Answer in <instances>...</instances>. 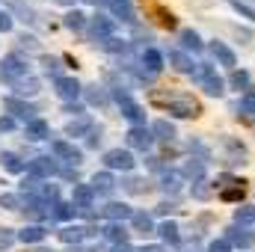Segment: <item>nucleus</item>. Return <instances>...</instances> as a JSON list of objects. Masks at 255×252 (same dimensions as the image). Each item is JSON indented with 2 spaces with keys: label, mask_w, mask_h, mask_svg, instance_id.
Wrapping results in <instances>:
<instances>
[{
  "label": "nucleus",
  "mask_w": 255,
  "mask_h": 252,
  "mask_svg": "<svg viewBox=\"0 0 255 252\" xmlns=\"http://www.w3.org/2000/svg\"><path fill=\"white\" fill-rule=\"evenodd\" d=\"M151 101L160 104V107H166V113H172L175 119H196V116L202 113V104H199L193 95H169V98L151 95Z\"/></svg>",
  "instance_id": "obj_1"
},
{
  "label": "nucleus",
  "mask_w": 255,
  "mask_h": 252,
  "mask_svg": "<svg viewBox=\"0 0 255 252\" xmlns=\"http://www.w3.org/2000/svg\"><path fill=\"white\" fill-rule=\"evenodd\" d=\"M110 95H113V101L122 107V116L130 122V127H145V110L130 98V92H128L125 86H113Z\"/></svg>",
  "instance_id": "obj_2"
},
{
  "label": "nucleus",
  "mask_w": 255,
  "mask_h": 252,
  "mask_svg": "<svg viewBox=\"0 0 255 252\" xmlns=\"http://www.w3.org/2000/svg\"><path fill=\"white\" fill-rule=\"evenodd\" d=\"M193 80H196L208 95H214V98H220V95L226 92V89H223V86H226V83H223V77L217 74V68H214L211 63H199L196 74H193Z\"/></svg>",
  "instance_id": "obj_3"
},
{
  "label": "nucleus",
  "mask_w": 255,
  "mask_h": 252,
  "mask_svg": "<svg viewBox=\"0 0 255 252\" xmlns=\"http://www.w3.org/2000/svg\"><path fill=\"white\" fill-rule=\"evenodd\" d=\"M104 166L113 172V169H122V172H130L133 166H136V160H133V154L128 151V148H110V151H104Z\"/></svg>",
  "instance_id": "obj_4"
},
{
  "label": "nucleus",
  "mask_w": 255,
  "mask_h": 252,
  "mask_svg": "<svg viewBox=\"0 0 255 252\" xmlns=\"http://www.w3.org/2000/svg\"><path fill=\"white\" fill-rule=\"evenodd\" d=\"M30 71H27V63L21 60V57H15V54H9V57H3L0 60V80H21V77H27Z\"/></svg>",
  "instance_id": "obj_5"
},
{
  "label": "nucleus",
  "mask_w": 255,
  "mask_h": 252,
  "mask_svg": "<svg viewBox=\"0 0 255 252\" xmlns=\"http://www.w3.org/2000/svg\"><path fill=\"white\" fill-rule=\"evenodd\" d=\"M57 172H60V166H57L54 157H33V160H27V175L36 178V181L51 178V175H57Z\"/></svg>",
  "instance_id": "obj_6"
},
{
  "label": "nucleus",
  "mask_w": 255,
  "mask_h": 252,
  "mask_svg": "<svg viewBox=\"0 0 255 252\" xmlns=\"http://www.w3.org/2000/svg\"><path fill=\"white\" fill-rule=\"evenodd\" d=\"M89 33L95 42H104L116 33V21L110 15H95V18H89Z\"/></svg>",
  "instance_id": "obj_7"
},
{
  "label": "nucleus",
  "mask_w": 255,
  "mask_h": 252,
  "mask_svg": "<svg viewBox=\"0 0 255 252\" xmlns=\"http://www.w3.org/2000/svg\"><path fill=\"white\" fill-rule=\"evenodd\" d=\"M51 151L60 157V160H65L68 166H77L80 160H83V154H80V148L74 145V142H68V139H54L51 142Z\"/></svg>",
  "instance_id": "obj_8"
},
{
  "label": "nucleus",
  "mask_w": 255,
  "mask_h": 252,
  "mask_svg": "<svg viewBox=\"0 0 255 252\" xmlns=\"http://www.w3.org/2000/svg\"><path fill=\"white\" fill-rule=\"evenodd\" d=\"M54 89H57V95L63 98L65 104H71V101H77V98L83 95V86H80L74 77H65V74L54 80Z\"/></svg>",
  "instance_id": "obj_9"
},
{
  "label": "nucleus",
  "mask_w": 255,
  "mask_h": 252,
  "mask_svg": "<svg viewBox=\"0 0 255 252\" xmlns=\"http://www.w3.org/2000/svg\"><path fill=\"white\" fill-rule=\"evenodd\" d=\"M125 142L128 148H136V151H148L154 136H151V127H130L125 133Z\"/></svg>",
  "instance_id": "obj_10"
},
{
  "label": "nucleus",
  "mask_w": 255,
  "mask_h": 252,
  "mask_svg": "<svg viewBox=\"0 0 255 252\" xmlns=\"http://www.w3.org/2000/svg\"><path fill=\"white\" fill-rule=\"evenodd\" d=\"M226 241H229L232 247H238V250H250L255 244V235L247 226H229V229H226Z\"/></svg>",
  "instance_id": "obj_11"
},
{
  "label": "nucleus",
  "mask_w": 255,
  "mask_h": 252,
  "mask_svg": "<svg viewBox=\"0 0 255 252\" xmlns=\"http://www.w3.org/2000/svg\"><path fill=\"white\" fill-rule=\"evenodd\" d=\"M92 202H95V190L92 184H74V193H71V205L83 214L92 211Z\"/></svg>",
  "instance_id": "obj_12"
},
{
  "label": "nucleus",
  "mask_w": 255,
  "mask_h": 252,
  "mask_svg": "<svg viewBox=\"0 0 255 252\" xmlns=\"http://www.w3.org/2000/svg\"><path fill=\"white\" fill-rule=\"evenodd\" d=\"M104 3L110 9V18L125 21V24H133L136 21V12H133V3L130 0H104Z\"/></svg>",
  "instance_id": "obj_13"
},
{
  "label": "nucleus",
  "mask_w": 255,
  "mask_h": 252,
  "mask_svg": "<svg viewBox=\"0 0 255 252\" xmlns=\"http://www.w3.org/2000/svg\"><path fill=\"white\" fill-rule=\"evenodd\" d=\"M89 235H95V232L86 229V226H63V229H60V241L68 244V247H80Z\"/></svg>",
  "instance_id": "obj_14"
},
{
  "label": "nucleus",
  "mask_w": 255,
  "mask_h": 252,
  "mask_svg": "<svg viewBox=\"0 0 255 252\" xmlns=\"http://www.w3.org/2000/svg\"><path fill=\"white\" fill-rule=\"evenodd\" d=\"M6 110L12 113V119H15V116L24 119V122L39 119V116H36V107H33V104H24V101H18V98H6Z\"/></svg>",
  "instance_id": "obj_15"
},
{
  "label": "nucleus",
  "mask_w": 255,
  "mask_h": 252,
  "mask_svg": "<svg viewBox=\"0 0 255 252\" xmlns=\"http://www.w3.org/2000/svg\"><path fill=\"white\" fill-rule=\"evenodd\" d=\"M101 214H104L110 223H125V220L133 217V211L128 208L125 202H110V205H104V208H101Z\"/></svg>",
  "instance_id": "obj_16"
},
{
  "label": "nucleus",
  "mask_w": 255,
  "mask_h": 252,
  "mask_svg": "<svg viewBox=\"0 0 255 252\" xmlns=\"http://www.w3.org/2000/svg\"><path fill=\"white\" fill-rule=\"evenodd\" d=\"M139 63H142V68L154 77V74H160V71H163V54H160V51H154V48H145V51H142V57H139Z\"/></svg>",
  "instance_id": "obj_17"
},
{
  "label": "nucleus",
  "mask_w": 255,
  "mask_h": 252,
  "mask_svg": "<svg viewBox=\"0 0 255 252\" xmlns=\"http://www.w3.org/2000/svg\"><path fill=\"white\" fill-rule=\"evenodd\" d=\"M24 136L33 139V142L51 139V125H48L45 119H33V122H27V127H24Z\"/></svg>",
  "instance_id": "obj_18"
},
{
  "label": "nucleus",
  "mask_w": 255,
  "mask_h": 252,
  "mask_svg": "<svg viewBox=\"0 0 255 252\" xmlns=\"http://www.w3.org/2000/svg\"><path fill=\"white\" fill-rule=\"evenodd\" d=\"M205 160H199V157H190L184 166H181V175L187 178V181H193V184H202L205 181Z\"/></svg>",
  "instance_id": "obj_19"
},
{
  "label": "nucleus",
  "mask_w": 255,
  "mask_h": 252,
  "mask_svg": "<svg viewBox=\"0 0 255 252\" xmlns=\"http://www.w3.org/2000/svg\"><path fill=\"white\" fill-rule=\"evenodd\" d=\"M92 190H95V196H110V193L116 190V178L110 175V169L92 175Z\"/></svg>",
  "instance_id": "obj_20"
},
{
  "label": "nucleus",
  "mask_w": 255,
  "mask_h": 252,
  "mask_svg": "<svg viewBox=\"0 0 255 252\" xmlns=\"http://www.w3.org/2000/svg\"><path fill=\"white\" fill-rule=\"evenodd\" d=\"M83 98H86L92 107H107V104H110V95H107V89H104V86H98V83H89V86H83Z\"/></svg>",
  "instance_id": "obj_21"
},
{
  "label": "nucleus",
  "mask_w": 255,
  "mask_h": 252,
  "mask_svg": "<svg viewBox=\"0 0 255 252\" xmlns=\"http://www.w3.org/2000/svg\"><path fill=\"white\" fill-rule=\"evenodd\" d=\"M92 127H95V122H92L89 116H77V119H71V122L65 125V136H89Z\"/></svg>",
  "instance_id": "obj_22"
},
{
  "label": "nucleus",
  "mask_w": 255,
  "mask_h": 252,
  "mask_svg": "<svg viewBox=\"0 0 255 252\" xmlns=\"http://www.w3.org/2000/svg\"><path fill=\"white\" fill-rule=\"evenodd\" d=\"M154 232L160 235V241H163V244H172V247H178V244H181V229H178L172 220H163Z\"/></svg>",
  "instance_id": "obj_23"
},
{
  "label": "nucleus",
  "mask_w": 255,
  "mask_h": 252,
  "mask_svg": "<svg viewBox=\"0 0 255 252\" xmlns=\"http://www.w3.org/2000/svg\"><path fill=\"white\" fill-rule=\"evenodd\" d=\"M211 54L217 57V63H220V65H229V68H235V65H238L235 51H232L226 42H211Z\"/></svg>",
  "instance_id": "obj_24"
},
{
  "label": "nucleus",
  "mask_w": 255,
  "mask_h": 252,
  "mask_svg": "<svg viewBox=\"0 0 255 252\" xmlns=\"http://www.w3.org/2000/svg\"><path fill=\"white\" fill-rule=\"evenodd\" d=\"M169 63L175 65L181 74H190V77L196 74V68H199V63H193V60L187 57V54H184V51H169Z\"/></svg>",
  "instance_id": "obj_25"
},
{
  "label": "nucleus",
  "mask_w": 255,
  "mask_h": 252,
  "mask_svg": "<svg viewBox=\"0 0 255 252\" xmlns=\"http://www.w3.org/2000/svg\"><path fill=\"white\" fill-rule=\"evenodd\" d=\"M223 142H226V148H229L226 163H244V157H247V145L238 142V139H232V136H223Z\"/></svg>",
  "instance_id": "obj_26"
},
{
  "label": "nucleus",
  "mask_w": 255,
  "mask_h": 252,
  "mask_svg": "<svg viewBox=\"0 0 255 252\" xmlns=\"http://www.w3.org/2000/svg\"><path fill=\"white\" fill-rule=\"evenodd\" d=\"M151 136L160 139V142H172L175 139V125L166 122V119H157V122H151Z\"/></svg>",
  "instance_id": "obj_27"
},
{
  "label": "nucleus",
  "mask_w": 255,
  "mask_h": 252,
  "mask_svg": "<svg viewBox=\"0 0 255 252\" xmlns=\"http://www.w3.org/2000/svg\"><path fill=\"white\" fill-rule=\"evenodd\" d=\"M101 235H104V241H110L113 247H119V244H128V229L122 223H110L107 229H101Z\"/></svg>",
  "instance_id": "obj_28"
},
{
  "label": "nucleus",
  "mask_w": 255,
  "mask_h": 252,
  "mask_svg": "<svg viewBox=\"0 0 255 252\" xmlns=\"http://www.w3.org/2000/svg\"><path fill=\"white\" fill-rule=\"evenodd\" d=\"M0 166H3L6 172H12V175H21V172L27 169V163H24L15 151H3V154H0Z\"/></svg>",
  "instance_id": "obj_29"
},
{
  "label": "nucleus",
  "mask_w": 255,
  "mask_h": 252,
  "mask_svg": "<svg viewBox=\"0 0 255 252\" xmlns=\"http://www.w3.org/2000/svg\"><path fill=\"white\" fill-rule=\"evenodd\" d=\"M130 226H133V232H142V235H148V232H154V229H157V226H154V220H151V214H145V211H133Z\"/></svg>",
  "instance_id": "obj_30"
},
{
  "label": "nucleus",
  "mask_w": 255,
  "mask_h": 252,
  "mask_svg": "<svg viewBox=\"0 0 255 252\" xmlns=\"http://www.w3.org/2000/svg\"><path fill=\"white\" fill-rule=\"evenodd\" d=\"M45 226H24L21 232H18V241L21 244H39V241H45Z\"/></svg>",
  "instance_id": "obj_31"
},
{
  "label": "nucleus",
  "mask_w": 255,
  "mask_h": 252,
  "mask_svg": "<svg viewBox=\"0 0 255 252\" xmlns=\"http://www.w3.org/2000/svg\"><path fill=\"white\" fill-rule=\"evenodd\" d=\"M63 24L68 27V30H74V33H83V30L89 27V21H86V15H83V12H77V9H71V12H65Z\"/></svg>",
  "instance_id": "obj_32"
},
{
  "label": "nucleus",
  "mask_w": 255,
  "mask_h": 252,
  "mask_svg": "<svg viewBox=\"0 0 255 252\" xmlns=\"http://www.w3.org/2000/svg\"><path fill=\"white\" fill-rule=\"evenodd\" d=\"M157 187L163 190V193H178V190H181V175L172 172V169H169V172H160V184H157Z\"/></svg>",
  "instance_id": "obj_33"
},
{
  "label": "nucleus",
  "mask_w": 255,
  "mask_h": 252,
  "mask_svg": "<svg viewBox=\"0 0 255 252\" xmlns=\"http://www.w3.org/2000/svg\"><path fill=\"white\" fill-rule=\"evenodd\" d=\"M229 83H232L235 89H247V92H250L253 77H250V71H247V68H235V71H232V77H229Z\"/></svg>",
  "instance_id": "obj_34"
},
{
  "label": "nucleus",
  "mask_w": 255,
  "mask_h": 252,
  "mask_svg": "<svg viewBox=\"0 0 255 252\" xmlns=\"http://www.w3.org/2000/svg\"><path fill=\"white\" fill-rule=\"evenodd\" d=\"M12 86H15V92H18V95H36V92H39V80H36V77H30V74H27V77H21V80H15Z\"/></svg>",
  "instance_id": "obj_35"
},
{
  "label": "nucleus",
  "mask_w": 255,
  "mask_h": 252,
  "mask_svg": "<svg viewBox=\"0 0 255 252\" xmlns=\"http://www.w3.org/2000/svg\"><path fill=\"white\" fill-rule=\"evenodd\" d=\"M181 45L193 51V54H199V51H205V45H202V39H199V33L196 30H181Z\"/></svg>",
  "instance_id": "obj_36"
},
{
  "label": "nucleus",
  "mask_w": 255,
  "mask_h": 252,
  "mask_svg": "<svg viewBox=\"0 0 255 252\" xmlns=\"http://www.w3.org/2000/svg\"><path fill=\"white\" fill-rule=\"evenodd\" d=\"M244 193H247V190H244V181H232V187L220 190V199H223V202H241Z\"/></svg>",
  "instance_id": "obj_37"
},
{
  "label": "nucleus",
  "mask_w": 255,
  "mask_h": 252,
  "mask_svg": "<svg viewBox=\"0 0 255 252\" xmlns=\"http://www.w3.org/2000/svg\"><path fill=\"white\" fill-rule=\"evenodd\" d=\"M229 6H232L235 12H241L244 18L255 21V0H229Z\"/></svg>",
  "instance_id": "obj_38"
},
{
  "label": "nucleus",
  "mask_w": 255,
  "mask_h": 252,
  "mask_svg": "<svg viewBox=\"0 0 255 252\" xmlns=\"http://www.w3.org/2000/svg\"><path fill=\"white\" fill-rule=\"evenodd\" d=\"M74 214H77V208H74L71 202H57V205H54V220H63V223H68Z\"/></svg>",
  "instance_id": "obj_39"
},
{
  "label": "nucleus",
  "mask_w": 255,
  "mask_h": 252,
  "mask_svg": "<svg viewBox=\"0 0 255 252\" xmlns=\"http://www.w3.org/2000/svg\"><path fill=\"white\" fill-rule=\"evenodd\" d=\"M101 48H104V51H110V54H125L128 42H125V39H119V36H110V39H104V42H101Z\"/></svg>",
  "instance_id": "obj_40"
},
{
  "label": "nucleus",
  "mask_w": 255,
  "mask_h": 252,
  "mask_svg": "<svg viewBox=\"0 0 255 252\" xmlns=\"http://www.w3.org/2000/svg\"><path fill=\"white\" fill-rule=\"evenodd\" d=\"M238 110H241V113H247V116H255V89H250V92H244V95H241Z\"/></svg>",
  "instance_id": "obj_41"
},
{
  "label": "nucleus",
  "mask_w": 255,
  "mask_h": 252,
  "mask_svg": "<svg viewBox=\"0 0 255 252\" xmlns=\"http://www.w3.org/2000/svg\"><path fill=\"white\" fill-rule=\"evenodd\" d=\"M253 220H255V208H250V205H244V208L235 211V226H250Z\"/></svg>",
  "instance_id": "obj_42"
},
{
  "label": "nucleus",
  "mask_w": 255,
  "mask_h": 252,
  "mask_svg": "<svg viewBox=\"0 0 255 252\" xmlns=\"http://www.w3.org/2000/svg\"><path fill=\"white\" fill-rule=\"evenodd\" d=\"M151 9L157 12V21H160L163 27H169V30H172V27L178 24V21H175V15H172V12H166V9H163L160 3H151Z\"/></svg>",
  "instance_id": "obj_43"
},
{
  "label": "nucleus",
  "mask_w": 255,
  "mask_h": 252,
  "mask_svg": "<svg viewBox=\"0 0 255 252\" xmlns=\"http://www.w3.org/2000/svg\"><path fill=\"white\" fill-rule=\"evenodd\" d=\"M0 208L6 211H21V199L15 193H0Z\"/></svg>",
  "instance_id": "obj_44"
},
{
  "label": "nucleus",
  "mask_w": 255,
  "mask_h": 252,
  "mask_svg": "<svg viewBox=\"0 0 255 252\" xmlns=\"http://www.w3.org/2000/svg\"><path fill=\"white\" fill-rule=\"evenodd\" d=\"M15 241H18V232H12V229H0V252H6Z\"/></svg>",
  "instance_id": "obj_45"
},
{
  "label": "nucleus",
  "mask_w": 255,
  "mask_h": 252,
  "mask_svg": "<svg viewBox=\"0 0 255 252\" xmlns=\"http://www.w3.org/2000/svg\"><path fill=\"white\" fill-rule=\"evenodd\" d=\"M42 65H45L48 74H54V80L63 77V74H60V60H57V57H42Z\"/></svg>",
  "instance_id": "obj_46"
},
{
  "label": "nucleus",
  "mask_w": 255,
  "mask_h": 252,
  "mask_svg": "<svg viewBox=\"0 0 255 252\" xmlns=\"http://www.w3.org/2000/svg\"><path fill=\"white\" fill-rule=\"evenodd\" d=\"M232 250H235V247H232L226 238H217V241L208 244V252H232Z\"/></svg>",
  "instance_id": "obj_47"
},
{
  "label": "nucleus",
  "mask_w": 255,
  "mask_h": 252,
  "mask_svg": "<svg viewBox=\"0 0 255 252\" xmlns=\"http://www.w3.org/2000/svg\"><path fill=\"white\" fill-rule=\"evenodd\" d=\"M142 184H145V178H125V181H122V187L128 190V193H142Z\"/></svg>",
  "instance_id": "obj_48"
},
{
  "label": "nucleus",
  "mask_w": 255,
  "mask_h": 252,
  "mask_svg": "<svg viewBox=\"0 0 255 252\" xmlns=\"http://www.w3.org/2000/svg\"><path fill=\"white\" fill-rule=\"evenodd\" d=\"M190 151H196V157H199V160H205V163H208V157H211V151H208L199 139H190Z\"/></svg>",
  "instance_id": "obj_49"
},
{
  "label": "nucleus",
  "mask_w": 255,
  "mask_h": 252,
  "mask_svg": "<svg viewBox=\"0 0 255 252\" xmlns=\"http://www.w3.org/2000/svg\"><path fill=\"white\" fill-rule=\"evenodd\" d=\"M9 30H12V15L0 9V33H9Z\"/></svg>",
  "instance_id": "obj_50"
},
{
  "label": "nucleus",
  "mask_w": 255,
  "mask_h": 252,
  "mask_svg": "<svg viewBox=\"0 0 255 252\" xmlns=\"http://www.w3.org/2000/svg\"><path fill=\"white\" fill-rule=\"evenodd\" d=\"M98 142H101V127L95 125V127H92V133H89V136H86V145H89V148H95V145H98Z\"/></svg>",
  "instance_id": "obj_51"
},
{
  "label": "nucleus",
  "mask_w": 255,
  "mask_h": 252,
  "mask_svg": "<svg viewBox=\"0 0 255 252\" xmlns=\"http://www.w3.org/2000/svg\"><path fill=\"white\" fill-rule=\"evenodd\" d=\"M9 130H15V119L12 116H0V133H9Z\"/></svg>",
  "instance_id": "obj_52"
},
{
  "label": "nucleus",
  "mask_w": 255,
  "mask_h": 252,
  "mask_svg": "<svg viewBox=\"0 0 255 252\" xmlns=\"http://www.w3.org/2000/svg\"><path fill=\"white\" fill-rule=\"evenodd\" d=\"M65 113H71V116L77 119V116H83V104H77V101H71V104H65Z\"/></svg>",
  "instance_id": "obj_53"
},
{
  "label": "nucleus",
  "mask_w": 255,
  "mask_h": 252,
  "mask_svg": "<svg viewBox=\"0 0 255 252\" xmlns=\"http://www.w3.org/2000/svg\"><path fill=\"white\" fill-rule=\"evenodd\" d=\"M18 42H21V45H24V48H33V51H36V48H39V42H36V39H33V36H21V39H18Z\"/></svg>",
  "instance_id": "obj_54"
},
{
  "label": "nucleus",
  "mask_w": 255,
  "mask_h": 252,
  "mask_svg": "<svg viewBox=\"0 0 255 252\" xmlns=\"http://www.w3.org/2000/svg\"><path fill=\"white\" fill-rule=\"evenodd\" d=\"M60 175H63V178H68V181H74V184H77V169H71V166H68V169H60Z\"/></svg>",
  "instance_id": "obj_55"
},
{
  "label": "nucleus",
  "mask_w": 255,
  "mask_h": 252,
  "mask_svg": "<svg viewBox=\"0 0 255 252\" xmlns=\"http://www.w3.org/2000/svg\"><path fill=\"white\" fill-rule=\"evenodd\" d=\"M157 211L160 214H169V211H175V202H163V205H157Z\"/></svg>",
  "instance_id": "obj_56"
},
{
  "label": "nucleus",
  "mask_w": 255,
  "mask_h": 252,
  "mask_svg": "<svg viewBox=\"0 0 255 252\" xmlns=\"http://www.w3.org/2000/svg\"><path fill=\"white\" fill-rule=\"evenodd\" d=\"M110 252H136V250H130V244H119V247H113Z\"/></svg>",
  "instance_id": "obj_57"
},
{
  "label": "nucleus",
  "mask_w": 255,
  "mask_h": 252,
  "mask_svg": "<svg viewBox=\"0 0 255 252\" xmlns=\"http://www.w3.org/2000/svg\"><path fill=\"white\" fill-rule=\"evenodd\" d=\"M136 252H166L163 247H139Z\"/></svg>",
  "instance_id": "obj_58"
},
{
  "label": "nucleus",
  "mask_w": 255,
  "mask_h": 252,
  "mask_svg": "<svg viewBox=\"0 0 255 252\" xmlns=\"http://www.w3.org/2000/svg\"><path fill=\"white\" fill-rule=\"evenodd\" d=\"M71 252H95V250H89V247H74Z\"/></svg>",
  "instance_id": "obj_59"
},
{
  "label": "nucleus",
  "mask_w": 255,
  "mask_h": 252,
  "mask_svg": "<svg viewBox=\"0 0 255 252\" xmlns=\"http://www.w3.org/2000/svg\"><path fill=\"white\" fill-rule=\"evenodd\" d=\"M60 3H63V6H71V3H77V0H60Z\"/></svg>",
  "instance_id": "obj_60"
},
{
  "label": "nucleus",
  "mask_w": 255,
  "mask_h": 252,
  "mask_svg": "<svg viewBox=\"0 0 255 252\" xmlns=\"http://www.w3.org/2000/svg\"><path fill=\"white\" fill-rule=\"evenodd\" d=\"M83 3H95V6H98V0H83Z\"/></svg>",
  "instance_id": "obj_61"
}]
</instances>
